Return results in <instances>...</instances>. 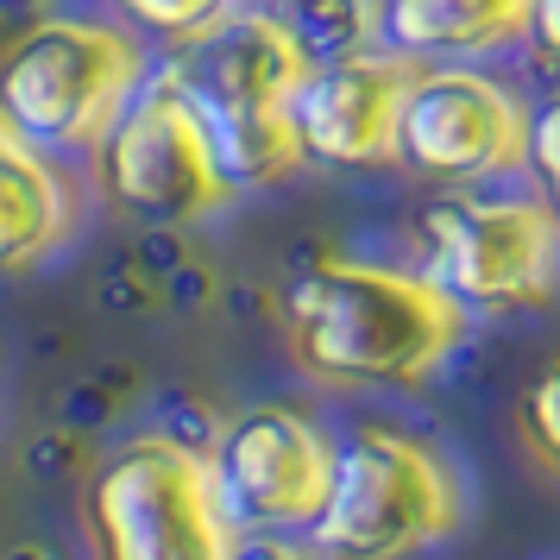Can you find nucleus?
<instances>
[{
  "instance_id": "obj_7",
  "label": "nucleus",
  "mask_w": 560,
  "mask_h": 560,
  "mask_svg": "<svg viewBox=\"0 0 560 560\" xmlns=\"http://www.w3.org/2000/svg\"><path fill=\"white\" fill-rule=\"evenodd\" d=\"M434 271L447 296L466 303H541L555 290L560 228L541 202L516 196H441L422 208Z\"/></svg>"
},
{
  "instance_id": "obj_9",
  "label": "nucleus",
  "mask_w": 560,
  "mask_h": 560,
  "mask_svg": "<svg viewBox=\"0 0 560 560\" xmlns=\"http://www.w3.org/2000/svg\"><path fill=\"white\" fill-rule=\"evenodd\" d=\"M529 114L479 70H434L404 114V158L429 177H498L529 158Z\"/></svg>"
},
{
  "instance_id": "obj_10",
  "label": "nucleus",
  "mask_w": 560,
  "mask_h": 560,
  "mask_svg": "<svg viewBox=\"0 0 560 560\" xmlns=\"http://www.w3.org/2000/svg\"><path fill=\"white\" fill-rule=\"evenodd\" d=\"M416 70L404 57H340L308 77L296 102V132L308 158L328 164H378L404 152V114L416 95Z\"/></svg>"
},
{
  "instance_id": "obj_3",
  "label": "nucleus",
  "mask_w": 560,
  "mask_h": 560,
  "mask_svg": "<svg viewBox=\"0 0 560 560\" xmlns=\"http://www.w3.org/2000/svg\"><path fill=\"white\" fill-rule=\"evenodd\" d=\"M82 523L95 560H233V510L214 459L177 441H127L89 479Z\"/></svg>"
},
{
  "instance_id": "obj_13",
  "label": "nucleus",
  "mask_w": 560,
  "mask_h": 560,
  "mask_svg": "<svg viewBox=\"0 0 560 560\" xmlns=\"http://www.w3.org/2000/svg\"><path fill=\"white\" fill-rule=\"evenodd\" d=\"M145 32H171V38H208L214 26H228L233 0H120Z\"/></svg>"
},
{
  "instance_id": "obj_5",
  "label": "nucleus",
  "mask_w": 560,
  "mask_h": 560,
  "mask_svg": "<svg viewBox=\"0 0 560 560\" xmlns=\"http://www.w3.org/2000/svg\"><path fill=\"white\" fill-rule=\"evenodd\" d=\"M454 523L459 485L422 441L359 429L340 447V472L315 523V548L334 560H404L454 535Z\"/></svg>"
},
{
  "instance_id": "obj_11",
  "label": "nucleus",
  "mask_w": 560,
  "mask_h": 560,
  "mask_svg": "<svg viewBox=\"0 0 560 560\" xmlns=\"http://www.w3.org/2000/svg\"><path fill=\"white\" fill-rule=\"evenodd\" d=\"M535 26V0H384V38L404 51H498Z\"/></svg>"
},
{
  "instance_id": "obj_8",
  "label": "nucleus",
  "mask_w": 560,
  "mask_h": 560,
  "mask_svg": "<svg viewBox=\"0 0 560 560\" xmlns=\"http://www.w3.org/2000/svg\"><path fill=\"white\" fill-rule=\"evenodd\" d=\"M334 472H340V447L303 409L283 404L246 409L214 447V479H221L233 523H265V529L308 523L315 529L334 498Z\"/></svg>"
},
{
  "instance_id": "obj_6",
  "label": "nucleus",
  "mask_w": 560,
  "mask_h": 560,
  "mask_svg": "<svg viewBox=\"0 0 560 560\" xmlns=\"http://www.w3.org/2000/svg\"><path fill=\"white\" fill-rule=\"evenodd\" d=\"M102 177L107 196L139 221H202L233 196L228 164L177 77H158L127 107V120L102 145Z\"/></svg>"
},
{
  "instance_id": "obj_16",
  "label": "nucleus",
  "mask_w": 560,
  "mask_h": 560,
  "mask_svg": "<svg viewBox=\"0 0 560 560\" xmlns=\"http://www.w3.org/2000/svg\"><path fill=\"white\" fill-rule=\"evenodd\" d=\"M535 45L560 57V0H535Z\"/></svg>"
},
{
  "instance_id": "obj_14",
  "label": "nucleus",
  "mask_w": 560,
  "mask_h": 560,
  "mask_svg": "<svg viewBox=\"0 0 560 560\" xmlns=\"http://www.w3.org/2000/svg\"><path fill=\"white\" fill-rule=\"evenodd\" d=\"M523 422H529L535 454L560 472V359H548V365L535 372L529 397H523Z\"/></svg>"
},
{
  "instance_id": "obj_2",
  "label": "nucleus",
  "mask_w": 560,
  "mask_h": 560,
  "mask_svg": "<svg viewBox=\"0 0 560 560\" xmlns=\"http://www.w3.org/2000/svg\"><path fill=\"white\" fill-rule=\"evenodd\" d=\"M308 77L315 70L303 57V38L271 13H246V20H228L208 38H196V57L177 82L202 114L233 189L278 183L283 171H296V158H303L296 102H303Z\"/></svg>"
},
{
  "instance_id": "obj_4",
  "label": "nucleus",
  "mask_w": 560,
  "mask_h": 560,
  "mask_svg": "<svg viewBox=\"0 0 560 560\" xmlns=\"http://www.w3.org/2000/svg\"><path fill=\"white\" fill-rule=\"evenodd\" d=\"M145 57L127 32L89 20H45L0 57V120L26 145L89 152L139 102Z\"/></svg>"
},
{
  "instance_id": "obj_15",
  "label": "nucleus",
  "mask_w": 560,
  "mask_h": 560,
  "mask_svg": "<svg viewBox=\"0 0 560 560\" xmlns=\"http://www.w3.org/2000/svg\"><path fill=\"white\" fill-rule=\"evenodd\" d=\"M529 164H535V177L548 183V196H555V208H560V95L535 114V127H529Z\"/></svg>"
},
{
  "instance_id": "obj_1",
  "label": "nucleus",
  "mask_w": 560,
  "mask_h": 560,
  "mask_svg": "<svg viewBox=\"0 0 560 560\" xmlns=\"http://www.w3.org/2000/svg\"><path fill=\"white\" fill-rule=\"evenodd\" d=\"M283 334L328 384H422L459 347L466 315L434 278L322 258L283 290Z\"/></svg>"
},
{
  "instance_id": "obj_12",
  "label": "nucleus",
  "mask_w": 560,
  "mask_h": 560,
  "mask_svg": "<svg viewBox=\"0 0 560 560\" xmlns=\"http://www.w3.org/2000/svg\"><path fill=\"white\" fill-rule=\"evenodd\" d=\"M70 233V196L32 145L0 139V271L38 265Z\"/></svg>"
}]
</instances>
